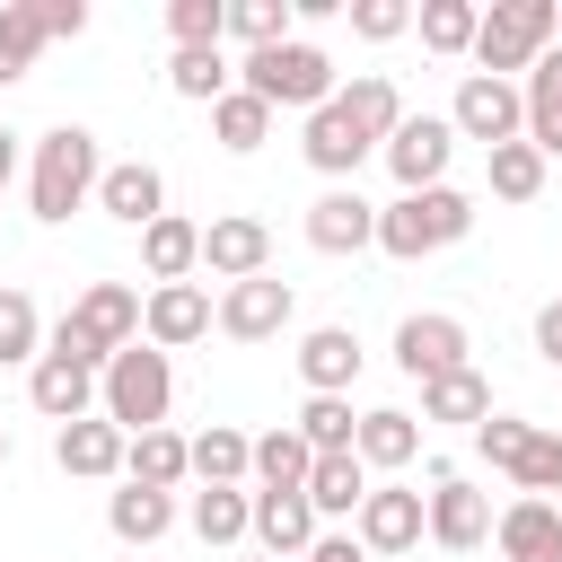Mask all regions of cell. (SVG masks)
<instances>
[{
  "mask_svg": "<svg viewBox=\"0 0 562 562\" xmlns=\"http://www.w3.org/2000/svg\"><path fill=\"white\" fill-rule=\"evenodd\" d=\"M97 176H105L97 132H88V123H53V132L35 140V167H26V211H35L44 228H61L79 202H97Z\"/></svg>",
  "mask_w": 562,
  "mask_h": 562,
  "instance_id": "obj_1",
  "label": "cell"
},
{
  "mask_svg": "<svg viewBox=\"0 0 562 562\" xmlns=\"http://www.w3.org/2000/svg\"><path fill=\"white\" fill-rule=\"evenodd\" d=\"M123 342H140V290H132V281H88V290L70 299V316L44 334V351H61V360H79V369H105Z\"/></svg>",
  "mask_w": 562,
  "mask_h": 562,
  "instance_id": "obj_2",
  "label": "cell"
},
{
  "mask_svg": "<svg viewBox=\"0 0 562 562\" xmlns=\"http://www.w3.org/2000/svg\"><path fill=\"white\" fill-rule=\"evenodd\" d=\"M465 228H474V193H457V184H430V193H395V202H378V246H386L395 263L448 255Z\"/></svg>",
  "mask_w": 562,
  "mask_h": 562,
  "instance_id": "obj_3",
  "label": "cell"
},
{
  "mask_svg": "<svg viewBox=\"0 0 562 562\" xmlns=\"http://www.w3.org/2000/svg\"><path fill=\"white\" fill-rule=\"evenodd\" d=\"M167 404H176V369H167V351H149V342H123V351L97 369V413H105L123 439L158 430V422H167Z\"/></svg>",
  "mask_w": 562,
  "mask_h": 562,
  "instance_id": "obj_4",
  "label": "cell"
},
{
  "mask_svg": "<svg viewBox=\"0 0 562 562\" xmlns=\"http://www.w3.org/2000/svg\"><path fill=\"white\" fill-rule=\"evenodd\" d=\"M237 88H246V97H263L272 114H281V105L316 114V105L334 97V53H325V44H307V35L263 44V53H246V61H237Z\"/></svg>",
  "mask_w": 562,
  "mask_h": 562,
  "instance_id": "obj_5",
  "label": "cell"
},
{
  "mask_svg": "<svg viewBox=\"0 0 562 562\" xmlns=\"http://www.w3.org/2000/svg\"><path fill=\"white\" fill-rule=\"evenodd\" d=\"M553 35H562V9L553 0H492L474 18V70L483 79L536 70V53H553Z\"/></svg>",
  "mask_w": 562,
  "mask_h": 562,
  "instance_id": "obj_6",
  "label": "cell"
},
{
  "mask_svg": "<svg viewBox=\"0 0 562 562\" xmlns=\"http://www.w3.org/2000/svg\"><path fill=\"white\" fill-rule=\"evenodd\" d=\"M422 536H430L439 553H474V544H492V501H483L457 465H430V492H422Z\"/></svg>",
  "mask_w": 562,
  "mask_h": 562,
  "instance_id": "obj_7",
  "label": "cell"
},
{
  "mask_svg": "<svg viewBox=\"0 0 562 562\" xmlns=\"http://www.w3.org/2000/svg\"><path fill=\"white\" fill-rule=\"evenodd\" d=\"M378 158H386L395 193H430V184H448L457 132H448V114H404V123H395V132L378 140Z\"/></svg>",
  "mask_w": 562,
  "mask_h": 562,
  "instance_id": "obj_8",
  "label": "cell"
},
{
  "mask_svg": "<svg viewBox=\"0 0 562 562\" xmlns=\"http://www.w3.org/2000/svg\"><path fill=\"white\" fill-rule=\"evenodd\" d=\"M448 132H457V140H483V149L518 140V132H527L518 79H483V70H465V79H457V97H448Z\"/></svg>",
  "mask_w": 562,
  "mask_h": 562,
  "instance_id": "obj_9",
  "label": "cell"
},
{
  "mask_svg": "<svg viewBox=\"0 0 562 562\" xmlns=\"http://www.w3.org/2000/svg\"><path fill=\"white\" fill-rule=\"evenodd\" d=\"M290 316H299V299H290V281H272V272H255V281H228V290L211 299V325H220L228 342H272Z\"/></svg>",
  "mask_w": 562,
  "mask_h": 562,
  "instance_id": "obj_10",
  "label": "cell"
},
{
  "mask_svg": "<svg viewBox=\"0 0 562 562\" xmlns=\"http://www.w3.org/2000/svg\"><path fill=\"white\" fill-rule=\"evenodd\" d=\"M351 544L378 562V553H413L422 544V492L413 483H369V501L351 509Z\"/></svg>",
  "mask_w": 562,
  "mask_h": 562,
  "instance_id": "obj_11",
  "label": "cell"
},
{
  "mask_svg": "<svg viewBox=\"0 0 562 562\" xmlns=\"http://www.w3.org/2000/svg\"><path fill=\"white\" fill-rule=\"evenodd\" d=\"M465 351H474V342H465V325H457L448 307H422V316H404V325H395V369H404V378H422V386H430V378H448V369H465Z\"/></svg>",
  "mask_w": 562,
  "mask_h": 562,
  "instance_id": "obj_12",
  "label": "cell"
},
{
  "mask_svg": "<svg viewBox=\"0 0 562 562\" xmlns=\"http://www.w3.org/2000/svg\"><path fill=\"white\" fill-rule=\"evenodd\" d=\"M202 272H211V281H255V272H272V228H263L255 211H220V220L202 228Z\"/></svg>",
  "mask_w": 562,
  "mask_h": 562,
  "instance_id": "obj_13",
  "label": "cell"
},
{
  "mask_svg": "<svg viewBox=\"0 0 562 562\" xmlns=\"http://www.w3.org/2000/svg\"><path fill=\"white\" fill-rule=\"evenodd\" d=\"M211 334V290L202 281H158L149 299H140V342L149 351H184V342H202Z\"/></svg>",
  "mask_w": 562,
  "mask_h": 562,
  "instance_id": "obj_14",
  "label": "cell"
},
{
  "mask_svg": "<svg viewBox=\"0 0 562 562\" xmlns=\"http://www.w3.org/2000/svg\"><path fill=\"white\" fill-rule=\"evenodd\" d=\"M369 149H378V140H369V132H360V123L342 114V97H325V105L307 114V132H299V158H307L316 176H334V184H351Z\"/></svg>",
  "mask_w": 562,
  "mask_h": 562,
  "instance_id": "obj_15",
  "label": "cell"
},
{
  "mask_svg": "<svg viewBox=\"0 0 562 562\" xmlns=\"http://www.w3.org/2000/svg\"><path fill=\"white\" fill-rule=\"evenodd\" d=\"M307 246L316 255H360L378 246V202H360V184H325L307 202Z\"/></svg>",
  "mask_w": 562,
  "mask_h": 562,
  "instance_id": "obj_16",
  "label": "cell"
},
{
  "mask_svg": "<svg viewBox=\"0 0 562 562\" xmlns=\"http://www.w3.org/2000/svg\"><path fill=\"white\" fill-rule=\"evenodd\" d=\"M492 544H501V562H562V509L536 501V492H518L492 518Z\"/></svg>",
  "mask_w": 562,
  "mask_h": 562,
  "instance_id": "obj_17",
  "label": "cell"
},
{
  "mask_svg": "<svg viewBox=\"0 0 562 562\" xmlns=\"http://www.w3.org/2000/svg\"><path fill=\"white\" fill-rule=\"evenodd\" d=\"M26 404H35L44 422H88V413H97V369H79V360L44 351V360L26 369Z\"/></svg>",
  "mask_w": 562,
  "mask_h": 562,
  "instance_id": "obj_18",
  "label": "cell"
},
{
  "mask_svg": "<svg viewBox=\"0 0 562 562\" xmlns=\"http://www.w3.org/2000/svg\"><path fill=\"white\" fill-rule=\"evenodd\" d=\"M518 105H527V132H518V140L553 167V158H562V44L536 53V70L518 79Z\"/></svg>",
  "mask_w": 562,
  "mask_h": 562,
  "instance_id": "obj_19",
  "label": "cell"
},
{
  "mask_svg": "<svg viewBox=\"0 0 562 562\" xmlns=\"http://www.w3.org/2000/svg\"><path fill=\"white\" fill-rule=\"evenodd\" d=\"M97 211H105V220H123V228H149V220L167 211V176H158L149 158H123V167H105V176H97Z\"/></svg>",
  "mask_w": 562,
  "mask_h": 562,
  "instance_id": "obj_20",
  "label": "cell"
},
{
  "mask_svg": "<svg viewBox=\"0 0 562 562\" xmlns=\"http://www.w3.org/2000/svg\"><path fill=\"white\" fill-rule=\"evenodd\" d=\"M140 272H149V290H158V281H193V272H202V220L158 211V220L140 228Z\"/></svg>",
  "mask_w": 562,
  "mask_h": 562,
  "instance_id": "obj_21",
  "label": "cell"
},
{
  "mask_svg": "<svg viewBox=\"0 0 562 562\" xmlns=\"http://www.w3.org/2000/svg\"><path fill=\"white\" fill-rule=\"evenodd\" d=\"M53 465H61V474H79V483H105V474H123V430H114L105 413L61 422V430H53Z\"/></svg>",
  "mask_w": 562,
  "mask_h": 562,
  "instance_id": "obj_22",
  "label": "cell"
},
{
  "mask_svg": "<svg viewBox=\"0 0 562 562\" xmlns=\"http://www.w3.org/2000/svg\"><path fill=\"white\" fill-rule=\"evenodd\" d=\"M255 553H272V562H299L307 544H316V509H307V492H255Z\"/></svg>",
  "mask_w": 562,
  "mask_h": 562,
  "instance_id": "obj_23",
  "label": "cell"
},
{
  "mask_svg": "<svg viewBox=\"0 0 562 562\" xmlns=\"http://www.w3.org/2000/svg\"><path fill=\"white\" fill-rule=\"evenodd\" d=\"M299 378H307V395H351V378H360V334H351V325H316V334L299 342Z\"/></svg>",
  "mask_w": 562,
  "mask_h": 562,
  "instance_id": "obj_24",
  "label": "cell"
},
{
  "mask_svg": "<svg viewBox=\"0 0 562 562\" xmlns=\"http://www.w3.org/2000/svg\"><path fill=\"white\" fill-rule=\"evenodd\" d=\"M351 457H360L369 474H395V465H413V457H422V422H413V413H395V404H378V413H360Z\"/></svg>",
  "mask_w": 562,
  "mask_h": 562,
  "instance_id": "obj_25",
  "label": "cell"
},
{
  "mask_svg": "<svg viewBox=\"0 0 562 562\" xmlns=\"http://www.w3.org/2000/svg\"><path fill=\"white\" fill-rule=\"evenodd\" d=\"M184 474H193V439H176L167 422L140 430V439H123V483H140V492H176Z\"/></svg>",
  "mask_w": 562,
  "mask_h": 562,
  "instance_id": "obj_26",
  "label": "cell"
},
{
  "mask_svg": "<svg viewBox=\"0 0 562 562\" xmlns=\"http://www.w3.org/2000/svg\"><path fill=\"white\" fill-rule=\"evenodd\" d=\"M422 422H457V430L492 422V378H483L474 360L448 369V378H430V386H422Z\"/></svg>",
  "mask_w": 562,
  "mask_h": 562,
  "instance_id": "obj_27",
  "label": "cell"
},
{
  "mask_svg": "<svg viewBox=\"0 0 562 562\" xmlns=\"http://www.w3.org/2000/svg\"><path fill=\"white\" fill-rule=\"evenodd\" d=\"M193 483H202V492L255 483V439H246V430H228V422H211V430L193 439Z\"/></svg>",
  "mask_w": 562,
  "mask_h": 562,
  "instance_id": "obj_28",
  "label": "cell"
},
{
  "mask_svg": "<svg viewBox=\"0 0 562 562\" xmlns=\"http://www.w3.org/2000/svg\"><path fill=\"white\" fill-rule=\"evenodd\" d=\"M105 527H114L123 544H158V536L176 527V492H140V483H123V492H105Z\"/></svg>",
  "mask_w": 562,
  "mask_h": 562,
  "instance_id": "obj_29",
  "label": "cell"
},
{
  "mask_svg": "<svg viewBox=\"0 0 562 562\" xmlns=\"http://www.w3.org/2000/svg\"><path fill=\"white\" fill-rule=\"evenodd\" d=\"M536 430H544V422H518V413H492V422H474V448H483V465H492V474H509V483H527V465H536Z\"/></svg>",
  "mask_w": 562,
  "mask_h": 562,
  "instance_id": "obj_30",
  "label": "cell"
},
{
  "mask_svg": "<svg viewBox=\"0 0 562 562\" xmlns=\"http://www.w3.org/2000/svg\"><path fill=\"white\" fill-rule=\"evenodd\" d=\"M307 465H316V448H307L290 422L255 439V492H307Z\"/></svg>",
  "mask_w": 562,
  "mask_h": 562,
  "instance_id": "obj_31",
  "label": "cell"
},
{
  "mask_svg": "<svg viewBox=\"0 0 562 562\" xmlns=\"http://www.w3.org/2000/svg\"><path fill=\"white\" fill-rule=\"evenodd\" d=\"M360 501H369V465L360 457H316L307 465V509L316 518H351Z\"/></svg>",
  "mask_w": 562,
  "mask_h": 562,
  "instance_id": "obj_32",
  "label": "cell"
},
{
  "mask_svg": "<svg viewBox=\"0 0 562 562\" xmlns=\"http://www.w3.org/2000/svg\"><path fill=\"white\" fill-rule=\"evenodd\" d=\"M44 53V9L35 0H0V88H18Z\"/></svg>",
  "mask_w": 562,
  "mask_h": 562,
  "instance_id": "obj_33",
  "label": "cell"
},
{
  "mask_svg": "<svg viewBox=\"0 0 562 562\" xmlns=\"http://www.w3.org/2000/svg\"><path fill=\"white\" fill-rule=\"evenodd\" d=\"M334 97H342V114H351L369 140H386V132L404 123V97H395V79H386V70H360V79H351V88H334Z\"/></svg>",
  "mask_w": 562,
  "mask_h": 562,
  "instance_id": "obj_34",
  "label": "cell"
},
{
  "mask_svg": "<svg viewBox=\"0 0 562 562\" xmlns=\"http://www.w3.org/2000/svg\"><path fill=\"white\" fill-rule=\"evenodd\" d=\"M290 430H299L316 457H351V430H360V413H351V395H307Z\"/></svg>",
  "mask_w": 562,
  "mask_h": 562,
  "instance_id": "obj_35",
  "label": "cell"
},
{
  "mask_svg": "<svg viewBox=\"0 0 562 562\" xmlns=\"http://www.w3.org/2000/svg\"><path fill=\"white\" fill-rule=\"evenodd\" d=\"M184 518H193V536H202V544H237V536L255 527V492H246V483H228V492H193V509H184Z\"/></svg>",
  "mask_w": 562,
  "mask_h": 562,
  "instance_id": "obj_36",
  "label": "cell"
},
{
  "mask_svg": "<svg viewBox=\"0 0 562 562\" xmlns=\"http://www.w3.org/2000/svg\"><path fill=\"white\" fill-rule=\"evenodd\" d=\"M474 18H483L474 0H422V9H413V26H422V44H430L439 61H457V53H474Z\"/></svg>",
  "mask_w": 562,
  "mask_h": 562,
  "instance_id": "obj_37",
  "label": "cell"
},
{
  "mask_svg": "<svg viewBox=\"0 0 562 562\" xmlns=\"http://www.w3.org/2000/svg\"><path fill=\"white\" fill-rule=\"evenodd\" d=\"M167 88H176L184 105H220V97L237 88V70H228V53L211 44V53H176V61H167Z\"/></svg>",
  "mask_w": 562,
  "mask_h": 562,
  "instance_id": "obj_38",
  "label": "cell"
},
{
  "mask_svg": "<svg viewBox=\"0 0 562 562\" xmlns=\"http://www.w3.org/2000/svg\"><path fill=\"white\" fill-rule=\"evenodd\" d=\"M211 132H220V149H237V158H246V149H263V140H272V105H263V97H246V88H228V97L211 105Z\"/></svg>",
  "mask_w": 562,
  "mask_h": 562,
  "instance_id": "obj_39",
  "label": "cell"
},
{
  "mask_svg": "<svg viewBox=\"0 0 562 562\" xmlns=\"http://www.w3.org/2000/svg\"><path fill=\"white\" fill-rule=\"evenodd\" d=\"M483 176H492V202H536V193H544V158H536L527 140L483 149Z\"/></svg>",
  "mask_w": 562,
  "mask_h": 562,
  "instance_id": "obj_40",
  "label": "cell"
},
{
  "mask_svg": "<svg viewBox=\"0 0 562 562\" xmlns=\"http://www.w3.org/2000/svg\"><path fill=\"white\" fill-rule=\"evenodd\" d=\"M220 44H246V53H263V44H290V0H228V26H220Z\"/></svg>",
  "mask_w": 562,
  "mask_h": 562,
  "instance_id": "obj_41",
  "label": "cell"
},
{
  "mask_svg": "<svg viewBox=\"0 0 562 562\" xmlns=\"http://www.w3.org/2000/svg\"><path fill=\"white\" fill-rule=\"evenodd\" d=\"M9 360H26V369L44 360V316H35L26 290H0V369Z\"/></svg>",
  "mask_w": 562,
  "mask_h": 562,
  "instance_id": "obj_42",
  "label": "cell"
},
{
  "mask_svg": "<svg viewBox=\"0 0 562 562\" xmlns=\"http://www.w3.org/2000/svg\"><path fill=\"white\" fill-rule=\"evenodd\" d=\"M220 26H228V0H167V35H176V53H211Z\"/></svg>",
  "mask_w": 562,
  "mask_h": 562,
  "instance_id": "obj_43",
  "label": "cell"
},
{
  "mask_svg": "<svg viewBox=\"0 0 562 562\" xmlns=\"http://www.w3.org/2000/svg\"><path fill=\"white\" fill-rule=\"evenodd\" d=\"M413 26V0H351V35L360 44H395Z\"/></svg>",
  "mask_w": 562,
  "mask_h": 562,
  "instance_id": "obj_44",
  "label": "cell"
},
{
  "mask_svg": "<svg viewBox=\"0 0 562 562\" xmlns=\"http://www.w3.org/2000/svg\"><path fill=\"white\" fill-rule=\"evenodd\" d=\"M518 492H536V501H553L562 492V430H536V465H527V483Z\"/></svg>",
  "mask_w": 562,
  "mask_h": 562,
  "instance_id": "obj_45",
  "label": "cell"
},
{
  "mask_svg": "<svg viewBox=\"0 0 562 562\" xmlns=\"http://www.w3.org/2000/svg\"><path fill=\"white\" fill-rule=\"evenodd\" d=\"M44 9V44L53 35H88V0H35Z\"/></svg>",
  "mask_w": 562,
  "mask_h": 562,
  "instance_id": "obj_46",
  "label": "cell"
},
{
  "mask_svg": "<svg viewBox=\"0 0 562 562\" xmlns=\"http://www.w3.org/2000/svg\"><path fill=\"white\" fill-rule=\"evenodd\" d=\"M536 351L562 369V299H544V307H536Z\"/></svg>",
  "mask_w": 562,
  "mask_h": 562,
  "instance_id": "obj_47",
  "label": "cell"
},
{
  "mask_svg": "<svg viewBox=\"0 0 562 562\" xmlns=\"http://www.w3.org/2000/svg\"><path fill=\"white\" fill-rule=\"evenodd\" d=\"M299 562H369V553H360V544H351V536H316V544H307V553H299Z\"/></svg>",
  "mask_w": 562,
  "mask_h": 562,
  "instance_id": "obj_48",
  "label": "cell"
},
{
  "mask_svg": "<svg viewBox=\"0 0 562 562\" xmlns=\"http://www.w3.org/2000/svg\"><path fill=\"white\" fill-rule=\"evenodd\" d=\"M9 176H18V132L0 123V193H9Z\"/></svg>",
  "mask_w": 562,
  "mask_h": 562,
  "instance_id": "obj_49",
  "label": "cell"
},
{
  "mask_svg": "<svg viewBox=\"0 0 562 562\" xmlns=\"http://www.w3.org/2000/svg\"><path fill=\"white\" fill-rule=\"evenodd\" d=\"M0 465H9V430H0Z\"/></svg>",
  "mask_w": 562,
  "mask_h": 562,
  "instance_id": "obj_50",
  "label": "cell"
},
{
  "mask_svg": "<svg viewBox=\"0 0 562 562\" xmlns=\"http://www.w3.org/2000/svg\"><path fill=\"white\" fill-rule=\"evenodd\" d=\"M246 562H272V553H246Z\"/></svg>",
  "mask_w": 562,
  "mask_h": 562,
  "instance_id": "obj_51",
  "label": "cell"
}]
</instances>
